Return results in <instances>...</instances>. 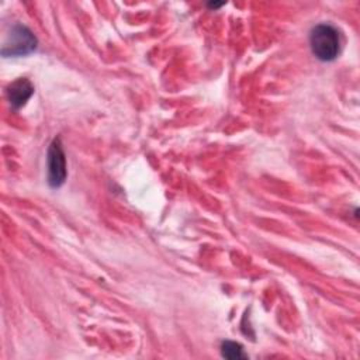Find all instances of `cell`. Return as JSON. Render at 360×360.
<instances>
[{
    "mask_svg": "<svg viewBox=\"0 0 360 360\" xmlns=\"http://www.w3.org/2000/svg\"><path fill=\"white\" fill-rule=\"evenodd\" d=\"M309 44L314 55L323 62L333 60L340 51L339 32L330 24L316 25L309 35Z\"/></svg>",
    "mask_w": 360,
    "mask_h": 360,
    "instance_id": "1",
    "label": "cell"
},
{
    "mask_svg": "<svg viewBox=\"0 0 360 360\" xmlns=\"http://www.w3.org/2000/svg\"><path fill=\"white\" fill-rule=\"evenodd\" d=\"M35 46L37 39L32 32L27 27L17 24L11 28L1 52L4 56H21L34 51Z\"/></svg>",
    "mask_w": 360,
    "mask_h": 360,
    "instance_id": "2",
    "label": "cell"
},
{
    "mask_svg": "<svg viewBox=\"0 0 360 360\" xmlns=\"http://www.w3.org/2000/svg\"><path fill=\"white\" fill-rule=\"evenodd\" d=\"M66 179V162L65 153L59 139L51 143L48 152V181L52 187H59Z\"/></svg>",
    "mask_w": 360,
    "mask_h": 360,
    "instance_id": "3",
    "label": "cell"
},
{
    "mask_svg": "<svg viewBox=\"0 0 360 360\" xmlns=\"http://www.w3.org/2000/svg\"><path fill=\"white\" fill-rule=\"evenodd\" d=\"M32 91H34V89H32L31 83L25 79H20L8 87L7 94H8V100H10L11 105L14 108H18L31 97Z\"/></svg>",
    "mask_w": 360,
    "mask_h": 360,
    "instance_id": "4",
    "label": "cell"
},
{
    "mask_svg": "<svg viewBox=\"0 0 360 360\" xmlns=\"http://www.w3.org/2000/svg\"><path fill=\"white\" fill-rule=\"evenodd\" d=\"M222 356L226 359H243L245 354L242 352V346L235 342H224L221 346Z\"/></svg>",
    "mask_w": 360,
    "mask_h": 360,
    "instance_id": "5",
    "label": "cell"
}]
</instances>
